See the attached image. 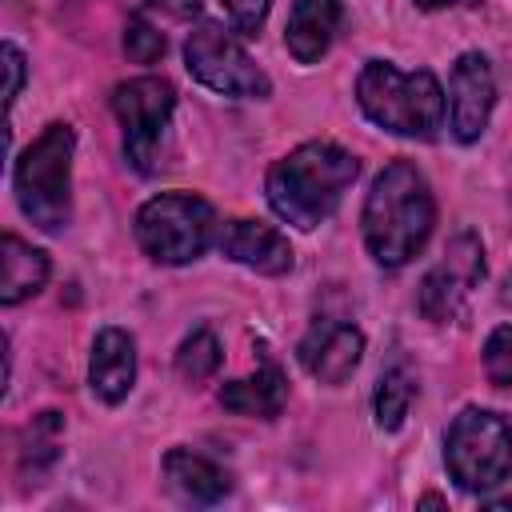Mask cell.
Returning <instances> with one entry per match:
<instances>
[{
    "instance_id": "1",
    "label": "cell",
    "mask_w": 512,
    "mask_h": 512,
    "mask_svg": "<svg viewBox=\"0 0 512 512\" xmlns=\"http://www.w3.org/2000/svg\"><path fill=\"white\" fill-rule=\"evenodd\" d=\"M356 172H360V160L352 152L328 140H308L268 168V180H264L268 204L284 224L312 232L336 212Z\"/></svg>"
},
{
    "instance_id": "2",
    "label": "cell",
    "mask_w": 512,
    "mask_h": 512,
    "mask_svg": "<svg viewBox=\"0 0 512 512\" xmlns=\"http://www.w3.org/2000/svg\"><path fill=\"white\" fill-rule=\"evenodd\" d=\"M360 224H364V244L372 260L384 268H400L424 248L436 224V204L416 164L396 160L372 180Z\"/></svg>"
},
{
    "instance_id": "3",
    "label": "cell",
    "mask_w": 512,
    "mask_h": 512,
    "mask_svg": "<svg viewBox=\"0 0 512 512\" xmlns=\"http://www.w3.org/2000/svg\"><path fill=\"white\" fill-rule=\"evenodd\" d=\"M356 100L372 124L396 136L428 140L444 124V92L428 68L400 72L388 60H368L356 80Z\"/></svg>"
},
{
    "instance_id": "4",
    "label": "cell",
    "mask_w": 512,
    "mask_h": 512,
    "mask_svg": "<svg viewBox=\"0 0 512 512\" xmlns=\"http://www.w3.org/2000/svg\"><path fill=\"white\" fill-rule=\"evenodd\" d=\"M72 148L76 136L68 124H48L16 160L12 184L20 212L40 232H60L72 220Z\"/></svg>"
},
{
    "instance_id": "5",
    "label": "cell",
    "mask_w": 512,
    "mask_h": 512,
    "mask_svg": "<svg viewBox=\"0 0 512 512\" xmlns=\"http://www.w3.org/2000/svg\"><path fill=\"white\" fill-rule=\"evenodd\" d=\"M444 464L468 492H488L512 472V424L488 408H464L444 436Z\"/></svg>"
},
{
    "instance_id": "6",
    "label": "cell",
    "mask_w": 512,
    "mask_h": 512,
    "mask_svg": "<svg viewBox=\"0 0 512 512\" xmlns=\"http://www.w3.org/2000/svg\"><path fill=\"white\" fill-rule=\"evenodd\" d=\"M216 232V212L204 196L160 192L136 212V240L156 264H192Z\"/></svg>"
},
{
    "instance_id": "7",
    "label": "cell",
    "mask_w": 512,
    "mask_h": 512,
    "mask_svg": "<svg viewBox=\"0 0 512 512\" xmlns=\"http://www.w3.org/2000/svg\"><path fill=\"white\" fill-rule=\"evenodd\" d=\"M184 64L188 72L220 92V96H240V100H264L272 92L268 76L256 68V60L240 48V40L232 32H224L220 24L212 20H200L188 40H184Z\"/></svg>"
},
{
    "instance_id": "8",
    "label": "cell",
    "mask_w": 512,
    "mask_h": 512,
    "mask_svg": "<svg viewBox=\"0 0 512 512\" xmlns=\"http://www.w3.org/2000/svg\"><path fill=\"white\" fill-rule=\"evenodd\" d=\"M172 108H176V88L164 76H136V80L116 84L112 112L124 124V152H128L132 168L152 172Z\"/></svg>"
},
{
    "instance_id": "9",
    "label": "cell",
    "mask_w": 512,
    "mask_h": 512,
    "mask_svg": "<svg viewBox=\"0 0 512 512\" xmlns=\"http://www.w3.org/2000/svg\"><path fill=\"white\" fill-rule=\"evenodd\" d=\"M480 280H484V244L472 232L452 236L444 256L436 260V268H428L420 284V312L428 320H452Z\"/></svg>"
},
{
    "instance_id": "10",
    "label": "cell",
    "mask_w": 512,
    "mask_h": 512,
    "mask_svg": "<svg viewBox=\"0 0 512 512\" xmlns=\"http://www.w3.org/2000/svg\"><path fill=\"white\" fill-rule=\"evenodd\" d=\"M496 104V80H492V64L480 52H464L452 64V80H448V124L452 136L460 144L480 140V132L488 128Z\"/></svg>"
},
{
    "instance_id": "11",
    "label": "cell",
    "mask_w": 512,
    "mask_h": 512,
    "mask_svg": "<svg viewBox=\"0 0 512 512\" xmlns=\"http://www.w3.org/2000/svg\"><path fill=\"white\" fill-rule=\"evenodd\" d=\"M364 356V336L352 324L320 320L308 328L300 340V364L320 380V384H344Z\"/></svg>"
},
{
    "instance_id": "12",
    "label": "cell",
    "mask_w": 512,
    "mask_h": 512,
    "mask_svg": "<svg viewBox=\"0 0 512 512\" xmlns=\"http://www.w3.org/2000/svg\"><path fill=\"white\" fill-rule=\"evenodd\" d=\"M220 252L252 272H264V276H280L292 268L288 236L260 220H228L220 232Z\"/></svg>"
},
{
    "instance_id": "13",
    "label": "cell",
    "mask_w": 512,
    "mask_h": 512,
    "mask_svg": "<svg viewBox=\"0 0 512 512\" xmlns=\"http://www.w3.org/2000/svg\"><path fill=\"white\" fill-rule=\"evenodd\" d=\"M136 380V344L124 328H104L92 340V360H88V388L104 404H120L132 392Z\"/></svg>"
},
{
    "instance_id": "14",
    "label": "cell",
    "mask_w": 512,
    "mask_h": 512,
    "mask_svg": "<svg viewBox=\"0 0 512 512\" xmlns=\"http://www.w3.org/2000/svg\"><path fill=\"white\" fill-rule=\"evenodd\" d=\"M340 16H344L340 0H296L288 12V24H284L288 52L300 64H316L340 28Z\"/></svg>"
},
{
    "instance_id": "15",
    "label": "cell",
    "mask_w": 512,
    "mask_h": 512,
    "mask_svg": "<svg viewBox=\"0 0 512 512\" xmlns=\"http://www.w3.org/2000/svg\"><path fill=\"white\" fill-rule=\"evenodd\" d=\"M164 476H168V484H172L180 496H188V500H196V504H216V500H224V496L232 492L228 472H224L220 464H212L208 456L188 452V448H172V452L164 456Z\"/></svg>"
},
{
    "instance_id": "16",
    "label": "cell",
    "mask_w": 512,
    "mask_h": 512,
    "mask_svg": "<svg viewBox=\"0 0 512 512\" xmlns=\"http://www.w3.org/2000/svg\"><path fill=\"white\" fill-rule=\"evenodd\" d=\"M44 280H48V256L8 232L0 240V300L20 304V300L36 296L44 288Z\"/></svg>"
},
{
    "instance_id": "17",
    "label": "cell",
    "mask_w": 512,
    "mask_h": 512,
    "mask_svg": "<svg viewBox=\"0 0 512 512\" xmlns=\"http://www.w3.org/2000/svg\"><path fill=\"white\" fill-rule=\"evenodd\" d=\"M284 400H288V384H284L280 368H272V364H264V368H256L252 376L232 380V384L220 388V404H224L228 412H236V416L272 420V416H280Z\"/></svg>"
},
{
    "instance_id": "18",
    "label": "cell",
    "mask_w": 512,
    "mask_h": 512,
    "mask_svg": "<svg viewBox=\"0 0 512 512\" xmlns=\"http://www.w3.org/2000/svg\"><path fill=\"white\" fill-rule=\"evenodd\" d=\"M412 396H416V380L408 376V368H388L376 384V396H372V412H376V428L384 432H396L412 408Z\"/></svg>"
},
{
    "instance_id": "19",
    "label": "cell",
    "mask_w": 512,
    "mask_h": 512,
    "mask_svg": "<svg viewBox=\"0 0 512 512\" xmlns=\"http://www.w3.org/2000/svg\"><path fill=\"white\" fill-rule=\"evenodd\" d=\"M216 368H220V340H216V332L196 328V332L180 344V352H176V372H180L188 384H200V380H208Z\"/></svg>"
},
{
    "instance_id": "20",
    "label": "cell",
    "mask_w": 512,
    "mask_h": 512,
    "mask_svg": "<svg viewBox=\"0 0 512 512\" xmlns=\"http://www.w3.org/2000/svg\"><path fill=\"white\" fill-rule=\"evenodd\" d=\"M124 52H128V60H136V64H152V60L164 56V36H160L148 20L132 16L128 28H124Z\"/></svg>"
},
{
    "instance_id": "21",
    "label": "cell",
    "mask_w": 512,
    "mask_h": 512,
    "mask_svg": "<svg viewBox=\"0 0 512 512\" xmlns=\"http://www.w3.org/2000/svg\"><path fill=\"white\" fill-rule=\"evenodd\" d=\"M484 372L492 384H512V324H500L484 344Z\"/></svg>"
},
{
    "instance_id": "22",
    "label": "cell",
    "mask_w": 512,
    "mask_h": 512,
    "mask_svg": "<svg viewBox=\"0 0 512 512\" xmlns=\"http://www.w3.org/2000/svg\"><path fill=\"white\" fill-rule=\"evenodd\" d=\"M268 4L272 0H224V12L232 20V28L240 36H256L264 28V16H268Z\"/></svg>"
},
{
    "instance_id": "23",
    "label": "cell",
    "mask_w": 512,
    "mask_h": 512,
    "mask_svg": "<svg viewBox=\"0 0 512 512\" xmlns=\"http://www.w3.org/2000/svg\"><path fill=\"white\" fill-rule=\"evenodd\" d=\"M4 68H8L4 100H8V108H12V104H16V96H20V84H24V56H20V48H16V44H4Z\"/></svg>"
},
{
    "instance_id": "24",
    "label": "cell",
    "mask_w": 512,
    "mask_h": 512,
    "mask_svg": "<svg viewBox=\"0 0 512 512\" xmlns=\"http://www.w3.org/2000/svg\"><path fill=\"white\" fill-rule=\"evenodd\" d=\"M152 8H164L168 16H176V20H188V16H196L200 12V0H148Z\"/></svg>"
},
{
    "instance_id": "25",
    "label": "cell",
    "mask_w": 512,
    "mask_h": 512,
    "mask_svg": "<svg viewBox=\"0 0 512 512\" xmlns=\"http://www.w3.org/2000/svg\"><path fill=\"white\" fill-rule=\"evenodd\" d=\"M420 504H424V508H436V504H444V500H440V496H432V492H428V496H420Z\"/></svg>"
},
{
    "instance_id": "26",
    "label": "cell",
    "mask_w": 512,
    "mask_h": 512,
    "mask_svg": "<svg viewBox=\"0 0 512 512\" xmlns=\"http://www.w3.org/2000/svg\"><path fill=\"white\" fill-rule=\"evenodd\" d=\"M420 8H444V4H452V0H416Z\"/></svg>"
}]
</instances>
